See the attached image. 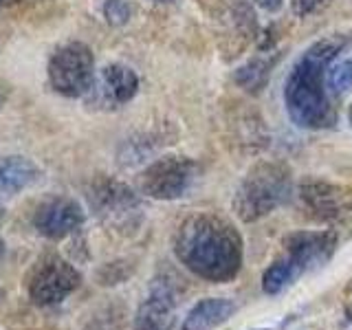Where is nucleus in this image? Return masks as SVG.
I'll use <instances>...</instances> for the list:
<instances>
[{
  "instance_id": "obj_6",
  "label": "nucleus",
  "mask_w": 352,
  "mask_h": 330,
  "mask_svg": "<svg viewBox=\"0 0 352 330\" xmlns=\"http://www.w3.org/2000/svg\"><path fill=\"white\" fill-rule=\"evenodd\" d=\"M93 212L119 231H135L141 223V198L132 187L110 176H99L88 190Z\"/></svg>"
},
{
  "instance_id": "obj_19",
  "label": "nucleus",
  "mask_w": 352,
  "mask_h": 330,
  "mask_svg": "<svg viewBox=\"0 0 352 330\" xmlns=\"http://www.w3.org/2000/svg\"><path fill=\"white\" fill-rule=\"evenodd\" d=\"M130 275H132V267H128L126 262H110V264H106L104 269H99L97 280H99V284H104V286H113V284L126 282Z\"/></svg>"
},
{
  "instance_id": "obj_16",
  "label": "nucleus",
  "mask_w": 352,
  "mask_h": 330,
  "mask_svg": "<svg viewBox=\"0 0 352 330\" xmlns=\"http://www.w3.org/2000/svg\"><path fill=\"white\" fill-rule=\"evenodd\" d=\"M300 275H302V269L297 267L289 256L275 260L271 267L262 273V293L271 297L280 295L289 289Z\"/></svg>"
},
{
  "instance_id": "obj_7",
  "label": "nucleus",
  "mask_w": 352,
  "mask_h": 330,
  "mask_svg": "<svg viewBox=\"0 0 352 330\" xmlns=\"http://www.w3.org/2000/svg\"><path fill=\"white\" fill-rule=\"evenodd\" d=\"M82 284V273L58 253L42 256L27 280L29 300L36 306H55L75 293Z\"/></svg>"
},
{
  "instance_id": "obj_8",
  "label": "nucleus",
  "mask_w": 352,
  "mask_h": 330,
  "mask_svg": "<svg viewBox=\"0 0 352 330\" xmlns=\"http://www.w3.org/2000/svg\"><path fill=\"white\" fill-rule=\"evenodd\" d=\"M300 203L319 223H337L352 214V192L330 181L306 179L300 183Z\"/></svg>"
},
{
  "instance_id": "obj_18",
  "label": "nucleus",
  "mask_w": 352,
  "mask_h": 330,
  "mask_svg": "<svg viewBox=\"0 0 352 330\" xmlns=\"http://www.w3.org/2000/svg\"><path fill=\"white\" fill-rule=\"evenodd\" d=\"M132 16L128 0H106L104 3V18L110 27H124Z\"/></svg>"
},
{
  "instance_id": "obj_5",
  "label": "nucleus",
  "mask_w": 352,
  "mask_h": 330,
  "mask_svg": "<svg viewBox=\"0 0 352 330\" xmlns=\"http://www.w3.org/2000/svg\"><path fill=\"white\" fill-rule=\"evenodd\" d=\"M198 163L190 157H161L152 161L139 176V190L154 201H179L192 192L198 179Z\"/></svg>"
},
{
  "instance_id": "obj_25",
  "label": "nucleus",
  "mask_w": 352,
  "mask_h": 330,
  "mask_svg": "<svg viewBox=\"0 0 352 330\" xmlns=\"http://www.w3.org/2000/svg\"><path fill=\"white\" fill-rule=\"evenodd\" d=\"M9 3H16V0H9Z\"/></svg>"
},
{
  "instance_id": "obj_26",
  "label": "nucleus",
  "mask_w": 352,
  "mask_h": 330,
  "mask_svg": "<svg viewBox=\"0 0 352 330\" xmlns=\"http://www.w3.org/2000/svg\"><path fill=\"white\" fill-rule=\"evenodd\" d=\"M0 297H3V291H0Z\"/></svg>"
},
{
  "instance_id": "obj_11",
  "label": "nucleus",
  "mask_w": 352,
  "mask_h": 330,
  "mask_svg": "<svg viewBox=\"0 0 352 330\" xmlns=\"http://www.w3.org/2000/svg\"><path fill=\"white\" fill-rule=\"evenodd\" d=\"M339 247V236L335 229L319 231H293L284 238V249L302 273L313 271L333 260Z\"/></svg>"
},
{
  "instance_id": "obj_17",
  "label": "nucleus",
  "mask_w": 352,
  "mask_h": 330,
  "mask_svg": "<svg viewBox=\"0 0 352 330\" xmlns=\"http://www.w3.org/2000/svg\"><path fill=\"white\" fill-rule=\"evenodd\" d=\"M328 88L335 95H344L352 88V58H344L328 69Z\"/></svg>"
},
{
  "instance_id": "obj_23",
  "label": "nucleus",
  "mask_w": 352,
  "mask_h": 330,
  "mask_svg": "<svg viewBox=\"0 0 352 330\" xmlns=\"http://www.w3.org/2000/svg\"><path fill=\"white\" fill-rule=\"evenodd\" d=\"M348 121H350V126H352V106L348 108Z\"/></svg>"
},
{
  "instance_id": "obj_1",
  "label": "nucleus",
  "mask_w": 352,
  "mask_h": 330,
  "mask_svg": "<svg viewBox=\"0 0 352 330\" xmlns=\"http://www.w3.org/2000/svg\"><path fill=\"white\" fill-rule=\"evenodd\" d=\"M174 256L196 278L225 284L242 269L245 242L229 218L216 212H198L176 229Z\"/></svg>"
},
{
  "instance_id": "obj_9",
  "label": "nucleus",
  "mask_w": 352,
  "mask_h": 330,
  "mask_svg": "<svg viewBox=\"0 0 352 330\" xmlns=\"http://www.w3.org/2000/svg\"><path fill=\"white\" fill-rule=\"evenodd\" d=\"M179 293L165 275L154 278L148 295L143 297L135 313V330H172L176 324Z\"/></svg>"
},
{
  "instance_id": "obj_20",
  "label": "nucleus",
  "mask_w": 352,
  "mask_h": 330,
  "mask_svg": "<svg viewBox=\"0 0 352 330\" xmlns=\"http://www.w3.org/2000/svg\"><path fill=\"white\" fill-rule=\"evenodd\" d=\"M330 0H291V9L297 18H308L322 11Z\"/></svg>"
},
{
  "instance_id": "obj_13",
  "label": "nucleus",
  "mask_w": 352,
  "mask_h": 330,
  "mask_svg": "<svg viewBox=\"0 0 352 330\" xmlns=\"http://www.w3.org/2000/svg\"><path fill=\"white\" fill-rule=\"evenodd\" d=\"M238 311V304L227 297H205L196 302L185 315L181 330H214L229 322Z\"/></svg>"
},
{
  "instance_id": "obj_21",
  "label": "nucleus",
  "mask_w": 352,
  "mask_h": 330,
  "mask_svg": "<svg viewBox=\"0 0 352 330\" xmlns=\"http://www.w3.org/2000/svg\"><path fill=\"white\" fill-rule=\"evenodd\" d=\"M262 11H267V14H278V11L284 7V0H253Z\"/></svg>"
},
{
  "instance_id": "obj_22",
  "label": "nucleus",
  "mask_w": 352,
  "mask_h": 330,
  "mask_svg": "<svg viewBox=\"0 0 352 330\" xmlns=\"http://www.w3.org/2000/svg\"><path fill=\"white\" fill-rule=\"evenodd\" d=\"M3 256H5V242L0 238V260H3Z\"/></svg>"
},
{
  "instance_id": "obj_10",
  "label": "nucleus",
  "mask_w": 352,
  "mask_h": 330,
  "mask_svg": "<svg viewBox=\"0 0 352 330\" xmlns=\"http://www.w3.org/2000/svg\"><path fill=\"white\" fill-rule=\"evenodd\" d=\"M86 220L84 207L66 196H53L42 201L33 214V227L38 234L49 240H62L73 236L77 229H82Z\"/></svg>"
},
{
  "instance_id": "obj_15",
  "label": "nucleus",
  "mask_w": 352,
  "mask_h": 330,
  "mask_svg": "<svg viewBox=\"0 0 352 330\" xmlns=\"http://www.w3.org/2000/svg\"><path fill=\"white\" fill-rule=\"evenodd\" d=\"M278 62V55H256L253 60H249L247 64H242L240 69L236 71L234 80L240 88H245L249 93H258L264 88V84L269 82V75H271V69Z\"/></svg>"
},
{
  "instance_id": "obj_4",
  "label": "nucleus",
  "mask_w": 352,
  "mask_h": 330,
  "mask_svg": "<svg viewBox=\"0 0 352 330\" xmlns=\"http://www.w3.org/2000/svg\"><path fill=\"white\" fill-rule=\"evenodd\" d=\"M49 84L62 97L77 99L95 86V55L84 42H66L49 60Z\"/></svg>"
},
{
  "instance_id": "obj_3",
  "label": "nucleus",
  "mask_w": 352,
  "mask_h": 330,
  "mask_svg": "<svg viewBox=\"0 0 352 330\" xmlns=\"http://www.w3.org/2000/svg\"><path fill=\"white\" fill-rule=\"evenodd\" d=\"M293 196V172L282 161H258L238 183L231 209L245 225L271 216Z\"/></svg>"
},
{
  "instance_id": "obj_27",
  "label": "nucleus",
  "mask_w": 352,
  "mask_h": 330,
  "mask_svg": "<svg viewBox=\"0 0 352 330\" xmlns=\"http://www.w3.org/2000/svg\"><path fill=\"white\" fill-rule=\"evenodd\" d=\"M0 3H3V0H0Z\"/></svg>"
},
{
  "instance_id": "obj_12",
  "label": "nucleus",
  "mask_w": 352,
  "mask_h": 330,
  "mask_svg": "<svg viewBox=\"0 0 352 330\" xmlns=\"http://www.w3.org/2000/svg\"><path fill=\"white\" fill-rule=\"evenodd\" d=\"M40 179V168L27 157H0V201H11Z\"/></svg>"
},
{
  "instance_id": "obj_24",
  "label": "nucleus",
  "mask_w": 352,
  "mask_h": 330,
  "mask_svg": "<svg viewBox=\"0 0 352 330\" xmlns=\"http://www.w3.org/2000/svg\"><path fill=\"white\" fill-rule=\"evenodd\" d=\"M154 3H172V0H154Z\"/></svg>"
},
{
  "instance_id": "obj_14",
  "label": "nucleus",
  "mask_w": 352,
  "mask_h": 330,
  "mask_svg": "<svg viewBox=\"0 0 352 330\" xmlns=\"http://www.w3.org/2000/svg\"><path fill=\"white\" fill-rule=\"evenodd\" d=\"M102 91L113 104H128L139 93V77L126 64H108L99 73Z\"/></svg>"
},
{
  "instance_id": "obj_2",
  "label": "nucleus",
  "mask_w": 352,
  "mask_h": 330,
  "mask_svg": "<svg viewBox=\"0 0 352 330\" xmlns=\"http://www.w3.org/2000/svg\"><path fill=\"white\" fill-rule=\"evenodd\" d=\"M346 47V36H326L313 42L291 66L284 82V106L297 128L328 130L335 126L337 110L326 88L328 69Z\"/></svg>"
}]
</instances>
